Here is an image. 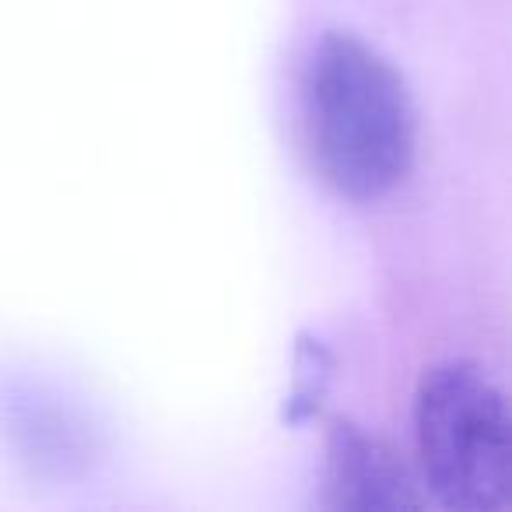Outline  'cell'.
Listing matches in <instances>:
<instances>
[{
    "mask_svg": "<svg viewBox=\"0 0 512 512\" xmlns=\"http://www.w3.org/2000/svg\"><path fill=\"white\" fill-rule=\"evenodd\" d=\"M299 134L309 169L334 197L379 204L418 158V106L386 53L355 32H323L299 78Z\"/></svg>",
    "mask_w": 512,
    "mask_h": 512,
    "instance_id": "cell-1",
    "label": "cell"
},
{
    "mask_svg": "<svg viewBox=\"0 0 512 512\" xmlns=\"http://www.w3.org/2000/svg\"><path fill=\"white\" fill-rule=\"evenodd\" d=\"M414 449L428 502L491 512L509 502L512 421L488 369L446 358L414 386Z\"/></svg>",
    "mask_w": 512,
    "mask_h": 512,
    "instance_id": "cell-2",
    "label": "cell"
},
{
    "mask_svg": "<svg viewBox=\"0 0 512 512\" xmlns=\"http://www.w3.org/2000/svg\"><path fill=\"white\" fill-rule=\"evenodd\" d=\"M323 491L330 509L348 512H397L428 505L418 470L390 442L355 421H334L330 428Z\"/></svg>",
    "mask_w": 512,
    "mask_h": 512,
    "instance_id": "cell-3",
    "label": "cell"
}]
</instances>
